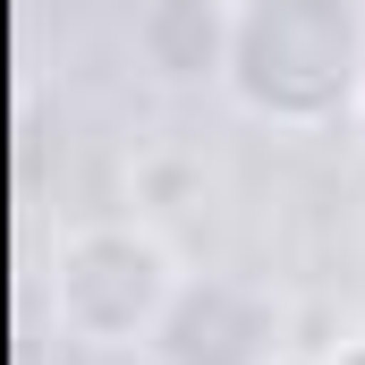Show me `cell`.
I'll return each instance as SVG.
<instances>
[{"label":"cell","mask_w":365,"mask_h":365,"mask_svg":"<svg viewBox=\"0 0 365 365\" xmlns=\"http://www.w3.org/2000/svg\"><path fill=\"white\" fill-rule=\"evenodd\" d=\"M221 93L280 136L349 128L365 102V0H230Z\"/></svg>","instance_id":"obj_1"},{"label":"cell","mask_w":365,"mask_h":365,"mask_svg":"<svg viewBox=\"0 0 365 365\" xmlns=\"http://www.w3.org/2000/svg\"><path fill=\"white\" fill-rule=\"evenodd\" d=\"M43 289H51V323L77 349H136L145 357L153 331H162V314L187 289V264L145 221H86V230L60 238Z\"/></svg>","instance_id":"obj_2"},{"label":"cell","mask_w":365,"mask_h":365,"mask_svg":"<svg viewBox=\"0 0 365 365\" xmlns=\"http://www.w3.org/2000/svg\"><path fill=\"white\" fill-rule=\"evenodd\" d=\"M280 297L264 280H238V272H187L179 306L162 314L153 331V365H280Z\"/></svg>","instance_id":"obj_3"},{"label":"cell","mask_w":365,"mask_h":365,"mask_svg":"<svg viewBox=\"0 0 365 365\" xmlns=\"http://www.w3.org/2000/svg\"><path fill=\"white\" fill-rule=\"evenodd\" d=\"M136 60L162 86H221L230 77V0H145Z\"/></svg>","instance_id":"obj_4"}]
</instances>
